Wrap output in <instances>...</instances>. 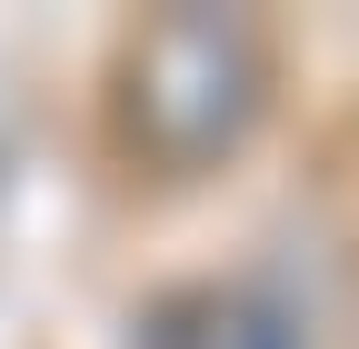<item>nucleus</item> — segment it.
<instances>
[{
  "label": "nucleus",
  "instance_id": "obj_1",
  "mask_svg": "<svg viewBox=\"0 0 359 349\" xmlns=\"http://www.w3.org/2000/svg\"><path fill=\"white\" fill-rule=\"evenodd\" d=\"M230 349H299V339H290V320H280V310H259V320H250Z\"/></svg>",
  "mask_w": 359,
  "mask_h": 349
}]
</instances>
